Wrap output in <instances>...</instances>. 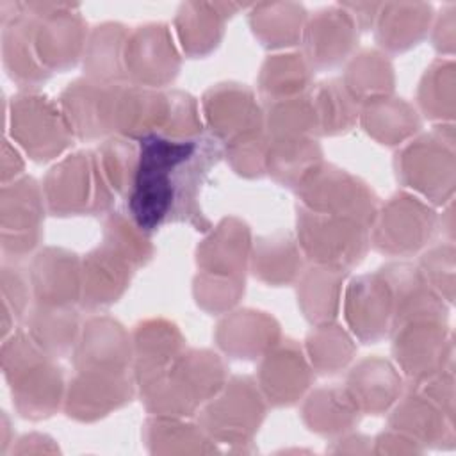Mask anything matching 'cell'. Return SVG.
Returning <instances> with one entry per match:
<instances>
[{"label": "cell", "instance_id": "obj_40", "mask_svg": "<svg viewBox=\"0 0 456 456\" xmlns=\"http://www.w3.org/2000/svg\"><path fill=\"white\" fill-rule=\"evenodd\" d=\"M362 411L346 387H321L306 397L301 417L310 431L319 435H344L354 428Z\"/></svg>", "mask_w": 456, "mask_h": 456}, {"label": "cell", "instance_id": "obj_43", "mask_svg": "<svg viewBox=\"0 0 456 456\" xmlns=\"http://www.w3.org/2000/svg\"><path fill=\"white\" fill-rule=\"evenodd\" d=\"M142 438L153 454L214 452L216 444L200 424L185 422L183 417L151 415L142 428Z\"/></svg>", "mask_w": 456, "mask_h": 456}, {"label": "cell", "instance_id": "obj_21", "mask_svg": "<svg viewBox=\"0 0 456 456\" xmlns=\"http://www.w3.org/2000/svg\"><path fill=\"white\" fill-rule=\"evenodd\" d=\"M358 27L340 4L324 7L306 18L301 43L303 55L315 69L342 64L358 43Z\"/></svg>", "mask_w": 456, "mask_h": 456}, {"label": "cell", "instance_id": "obj_38", "mask_svg": "<svg viewBox=\"0 0 456 456\" xmlns=\"http://www.w3.org/2000/svg\"><path fill=\"white\" fill-rule=\"evenodd\" d=\"M358 121L374 141L385 146H399L420 128L415 107L394 96L363 103Z\"/></svg>", "mask_w": 456, "mask_h": 456}, {"label": "cell", "instance_id": "obj_18", "mask_svg": "<svg viewBox=\"0 0 456 456\" xmlns=\"http://www.w3.org/2000/svg\"><path fill=\"white\" fill-rule=\"evenodd\" d=\"M342 314L349 331L363 344H376L390 333L394 299L379 271L353 278L342 296Z\"/></svg>", "mask_w": 456, "mask_h": 456}, {"label": "cell", "instance_id": "obj_9", "mask_svg": "<svg viewBox=\"0 0 456 456\" xmlns=\"http://www.w3.org/2000/svg\"><path fill=\"white\" fill-rule=\"evenodd\" d=\"M438 226L440 219L428 201L401 191L378 207L369 240L383 255L410 256L433 240Z\"/></svg>", "mask_w": 456, "mask_h": 456}, {"label": "cell", "instance_id": "obj_52", "mask_svg": "<svg viewBox=\"0 0 456 456\" xmlns=\"http://www.w3.org/2000/svg\"><path fill=\"white\" fill-rule=\"evenodd\" d=\"M428 285L442 297L452 303L454 297V246L451 240L428 249L419 262Z\"/></svg>", "mask_w": 456, "mask_h": 456}, {"label": "cell", "instance_id": "obj_36", "mask_svg": "<svg viewBox=\"0 0 456 456\" xmlns=\"http://www.w3.org/2000/svg\"><path fill=\"white\" fill-rule=\"evenodd\" d=\"M346 274V271L315 264L303 269L297 278V305L308 322L317 326L335 321L342 303Z\"/></svg>", "mask_w": 456, "mask_h": 456}, {"label": "cell", "instance_id": "obj_54", "mask_svg": "<svg viewBox=\"0 0 456 456\" xmlns=\"http://www.w3.org/2000/svg\"><path fill=\"white\" fill-rule=\"evenodd\" d=\"M32 285L28 271H25L14 260H4L2 264V308H5L14 321L25 319L30 310Z\"/></svg>", "mask_w": 456, "mask_h": 456}, {"label": "cell", "instance_id": "obj_12", "mask_svg": "<svg viewBox=\"0 0 456 456\" xmlns=\"http://www.w3.org/2000/svg\"><path fill=\"white\" fill-rule=\"evenodd\" d=\"M34 14V46L46 71H66L84 55L87 23L75 4L25 2Z\"/></svg>", "mask_w": 456, "mask_h": 456}, {"label": "cell", "instance_id": "obj_47", "mask_svg": "<svg viewBox=\"0 0 456 456\" xmlns=\"http://www.w3.org/2000/svg\"><path fill=\"white\" fill-rule=\"evenodd\" d=\"M102 173L110 189L119 196H128L139 164V144L123 135H110L94 150Z\"/></svg>", "mask_w": 456, "mask_h": 456}, {"label": "cell", "instance_id": "obj_56", "mask_svg": "<svg viewBox=\"0 0 456 456\" xmlns=\"http://www.w3.org/2000/svg\"><path fill=\"white\" fill-rule=\"evenodd\" d=\"M376 452H419L422 451V447H419L420 444L417 440H413L411 436L395 431V429H388L383 431L376 440Z\"/></svg>", "mask_w": 456, "mask_h": 456}, {"label": "cell", "instance_id": "obj_17", "mask_svg": "<svg viewBox=\"0 0 456 456\" xmlns=\"http://www.w3.org/2000/svg\"><path fill=\"white\" fill-rule=\"evenodd\" d=\"M130 370H77L64 395V411L80 422L98 420L125 406L135 395Z\"/></svg>", "mask_w": 456, "mask_h": 456}, {"label": "cell", "instance_id": "obj_19", "mask_svg": "<svg viewBox=\"0 0 456 456\" xmlns=\"http://www.w3.org/2000/svg\"><path fill=\"white\" fill-rule=\"evenodd\" d=\"M315 378L305 349L292 338H280L258 363L256 385L273 406L296 404Z\"/></svg>", "mask_w": 456, "mask_h": 456}, {"label": "cell", "instance_id": "obj_55", "mask_svg": "<svg viewBox=\"0 0 456 456\" xmlns=\"http://www.w3.org/2000/svg\"><path fill=\"white\" fill-rule=\"evenodd\" d=\"M433 45L438 52L452 53L454 46V4H447L433 27Z\"/></svg>", "mask_w": 456, "mask_h": 456}, {"label": "cell", "instance_id": "obj_4", "mask_svg": "<svg viewBox=\"0 0 456 456\" xmlns=\"http://www.w3.org/2000/svg\"><path fill=\"white\" fill-rule=\"evenodd\" d=\"M52 216H100L110 210L114 191L105 180L96 151L78 150L48 169L41 182Z\"/></svg>", "mask_w": 456, "mask_h": 456}, {"label": "cell", "instance_id": "obj_29", "mask_svg": "<svg viewBox=\"0 0 456 456\" xmlns=\"http://www.w3.org/2000/svg\"><path fill=\"white\" fill-rule=\"evenodd\" d=\"M167 91L121 84L116 107V135L141 141L162 134L167 119Z\"/></svg>", "mask_w": 456, "mask_h": 456}, {"label": "cell", "instance_id": "obj_35", "mask_svg": "<svg viewBox=\"0 0 456 456\" xmlns=\"http://www.w3.org/2000/svg\"><path fill=\"white\" fill-rule=\"evenodd\" d=\"M128 28L116 21L96 25L87 37L82 55L86 77L102 84H128L125 73V43Z\"/></svg>", "mask_w": 456, "mask_h": 456}, {"label": "cell", "instance_id": "obj_59", "mask_svg": "<svg viewBox=\"0 0 456 456\" xmlns=\"http://www.w3.org/2000/svg\"><path fill=\"white\" fill-rule=\"evenodd\" d=\"M59 451L53 440L48 435L28 433L18 440V445L12 447V454H30V452H55Z\"/></svg>", "mask_w": 456, "mask_h": 456}, {"label": "cell", "instance_id": "obj_30", "mask_svg": "<svg viewBox=\"0 0 456 456\" xmlns=\"http://www.w3.org/2000/svg\"><path fill=\"white\" fill-rule=\"evenodd\" d=\"M395 408L388 419V428L401 431L419 444H433L442 447V442L452 444V417L438 408L419 388L410 390L395 401Z\"/></svg>", "mask_w": 456, "mask_h": 456}, {"label": "cell", "instance_id": "obj_22", "mask_svg": "<svg viewBox=\"0 0 456 456\" xmlns=\"http://www.w3.org/2000/svg\"><path fill=\"white\" fill-rule=\"evenodd\" d=\"M34 305L73 306L82 294V258L64 248L39 249L28 267Z\"/></svg>", "mask_w": 456, "mask_h": 456}, {"label": "cell", "instance_id": "obj_2", "mask_svg": "<svg viewBox=\"0 0 456 456\" xmlns=\"http://www.w3.org/2000/svg\"><path fill=\"white\" fill-rule=\"evenodd\" d=\"M53 360L23 328L4 338L2 372L11 388L12 404L23 419H48L64 404V374Z\"/></svg>", "mask_w": 456, "mask_h": 456}, {"label": "cell", "instance_id": "obj_11", "mask_svg": "<svg viewBox=\"0 0 456 456\" xmlns=\"http://www.w3.org/2000/svg\"><path fill=\"white\" fill-rule=\"evenodd\" d=\"M299 205L319 214L354 219L370 228L379 201L362 178L322 162L296 189Z\"/></svg>", "mask_w": 456, "mask_h": 456}, {"label": "cell", "instance_id": "obj_3", "mask_svg": "<svg viewBox=\"0 0 456 456\" xmlns=\"http://www.w3.org/2000/svg\"><path fill=\"white\" fill-rule=\"evenodd\" d=\"M192 139H171L160 134L139 142V164L126 196V212L148 235L173 221L175 192L171 171Z\"/></svg>", "mask_w": 456, "mask_h": 456}, {"label": "cell", "instance_id": "obj_44", "mask_svg": "<svg viewBox=\"0 0 456 456\" xmlns=\"http://www.w3.org/2000/svg\"><path fill=\"white\" fill-rule=\"evenodd\" d=\"M317 135H340L349 132L360 118V105L347 93L340 78H328L308 91Z\"/></svg>", "mask_w": 456, "mask_h": 456}, {"label": "cell", "instance_id": "obj_48", "mask_svg": "<svg viewBox=\"0 0 456 456\" xmlns=\"http://www.w3.org/2000/svg\"><path fill=\"white\" fill-rule=\"evenodd\" d=\"M264 126L269 139L315 134V116L310 94H299L265 103Z\"/></svg>", "mask_w": 456, "mask_h": 456}, {"label": "cell", "instance_id": "obj_8", "mask_svg": "<svg viewBox=\"0 0 456 456\" xmlns=\"http://www.w3.org/2000/svg\"><path fill=\"white\" fill-rule=\"evenodd\" d=\"M9 134L36 162L57 159L75 139L59 103L36 91H21L11 98Z\"/></svg>", "mask_w": 456, "mask_h": 456}, {"label": "cell", "instance_id": "obj_14", "mask_svg": "<svg viewBox=\"0 0 456 456\" xmlns=\"http://www.w3.org/2000/svg\"><path fill=\"white\" fill-rule=\"evenodd\" d=\"M123 62L128 84L159 89L176 78L182 59L169 27L146 23L128 32Z\"/></svg>", "mask_w": 456, "mask_h": 456}, {"label": "cell", "instance_id": "obj_39", "mask_svg": "<svg viewBox=\"0 0 456 456\" xmlns=\"http://www.w3.org/2000/svg\"><path fill=\"white\" fill-rule=\"evenodd\" d=\"M80 328L82 326L73 306L34 305L25 315L27 333L52 358L73 353Z\"/></svg>", "mask_w": 456, "mask_h": 456}, {"label": "cell", "instance_id": "obj_45", "mask_svg": "<svg viewBox=\"0 0 456 456\" xmlns=\"http://www.w3.org/2000/svg\"><path fill=\"white\" fill-rule=\"evenodd\" d=\"M305 342L306 358L312 369L321 374L342 370L356 353L353 337L335 322L314 326Z\"/></svg>", "mask_w": 456, "mask_h": 456}, {"label": "cell", "instance_id": "obj_7", "mask_svg": "<svg viewBox=\"0 0 456 456\" xmlns=\"http://www.w3.org/2000/svg\"><path fill=\"white\" fill-rule=\"evenodd\" d=\"M390 333L395 363L411 383H420L444 369H452L447 310L399 319L392 322Z\"/></svg>", "mask_w": 456, "mask_h": 456}, {"label": "cell", "instance_id": "obj_37", "mask_svg": "<svg viewBox=\"0 0 456 456\" xmlns=\"http://www.w3.org/2000/svg\"><path fill=\"white\" fill-rule=\"evenodd\" d=\"M306 11L296 2H262L251 5L248 21L253 36L265 48H287L301 43Z\"/></svg>", "mask_w": 456, "mask_h": 456}, {"label": "cell", "instance_id": "obj_16", "mask_svg": "<svg viewBox=\"0 0 456 456\" xmlns=\"http://www.w3.org/2000/svg\"><path fill=\"white\" fill-rule=\"evenodd\" d=\"M121 84H102L87 77L69 82L59 107L80 141H100L116 135V107Z\"/></svg>", "mask_w": 456, "mask_h": 456}, {"label": "cell", "instance_id": "obj_13", "mask_svg": "<svg viewBox=\"0 0 456 456\" xmlns=\"http://www.w3.org/2000/svg\"><path fill=\"white\" fill-rule=\"evenodd\" d=\"M45 196L32 176L2 183L0 191V244L4 260L20 262L43 239Z\"/></svg>", "mask_w": 456, "mask_h": 456}, {"label": "cell", "instance_id": "obj_20", "mask_svg": "<svg viewBox=\"0 0 456 456\" xmlns=\"http://www.w3.org/2000/svg\"><path fill=\"white\" fill-rule=\"evenodd\" d=\"M77 370H132V335L109 315L89 317L71 353Z\"/></svg>", "mask_w": 456, "mask_h": 456}, {"label": "cell", "instance_id": "obj_5", "mask_svg": "<svg viewBox=\"0 0 456 456\" xmlns=\"http://www.w3.org/2000/svg\"><path fill=\"white\" fill-rule=\"evenodd\" d=\"M452 125L408 141L394 157L395 176L403 187L433 205H444L454 191Z\"/></svg>", "mask_w": 456, "mask_h": 456}, {"label": "cell", "instance_id": "obj_60", "mask_svg": "<svg viewBox=\"0 0 456 456\" xmlns=\"http://www.w3.org/2000/svg\"><path fill=\"white\" fill-rule=\"evenodd\" d=\"M11 426H9V419L5 415V411H2V436H0V442H2V452H5L7 445L11 444L9 438H7V433H9Z\"/></svg>", "mask_w": 456, "mask_h": 456}, {"label": "cell", "instance_id": "obj_46", "mask_svg": "<svg viewBox=\"0 0 456 456\" xmlns=\"http://www.w3.org/2000/svg\"><path fill=\"white\" fill-rule=\"evenodd\" d=\"M417 100L420 110L433 121H452L454 116V62L436 59L424 71Z\"/></svg>", "mask_w": 456, "mask_h": 456}, {"label": "cell", "instance_id": "obj_24", "mask_svg": "<svg viewBox=\"0 0 456 456\" xmlns=\"http://www.w3.org/2000/svg\"><path fill=\"white\" fill-rule=\"evenodd\" d=\"M134 264L102 242L82 258L80 305L86 310H102L114 305L128 289Z\"/></svg>", "mask_w": 456, "mask_h": 456}, {"label": "cell", "instance_id": "obj_6", "mask_svg": "<svg viewBox=\"0 0 456 456\" xmlns=\"http://www.w3.org/2000/svg\"><path fill=\"white\" fill-rule=\"evenodd\" d=\"M296 240L315 265L335 267L349 273L370 246L369 228L354 219L312 212L297 205Z\"/></svg>", "mask_w": 456, "mask_h": 456}, {"label": "cell", "instance_id": "obj_50", "mask_svg": "<svg viewBox=\"0 0 456 456\" xmlns=\"http://www.w3.org/2000/svg\"><path fill=\"white\" fill-rule=\"evenodd\" d=\"M192 294L200 308L208 314L230 312L244 294V280L198 271Z\"/></svg>", "mask_w": 456, "mask_h": 456}, {"label": "cell", "instance_id": "obj_31", "mask_svg": "<svg viewBox=\"0 0 456 456\" xmlns=\"http://www.w3.org/2000/svg\"><path fill=\"white\" fill-rule=\"evenodd\" d=\"M431 20L433 7L424 2L381 4L374 21L376 41L387 52H404L428 36Z\"/></svg>", "mask_w": 456, "mask_h": 456}, {"label": "cell", "instance_id": "obj_1", "mask_svg": "<svg viewBox=\"0 0 456 456\" xmlns=\"http://www.w3.org/2000/svg\"><path fill=\"white\" fill-rule=\"evenodd\" d=\"M228 381L223 358L208 349H183L164 370L135 381L148 413L189 417Z\"/></svg>", "mask_w": 456, "mask_h": 456}, {"label": "cell", "instance_id": "obj_15", "mask_svg": "<svg viewBox=\"0 0 456 456\" xmlns=\"http://www.w3.org/2000/svg\"><path fill=\"white\" fill-rule=\"evenodd\" d=\"M203 123L223 146L265 132L264 110L255 93L239 82H219L201 98Z\"/></svg>", "mask_w": 456, "mask_h": 456}, {"label": "cell", "instance_id": "obj_53", "mask_svg": "<svg viewBox=\"0 0 456 456\" xmlns=\"http://www.w3.org/2000/svg\"><path fill=\"white\" fill-rule=\"evenodd\" d=\"M267 134L260 132L237 139L230 144H224V155L232 169L246 178H260L265 175V157H267Z\"/></svg>", "mask_w": 456, "mask_h": 456}, {"label": "cell", "instance_id": "obj_26", "mask_svg": "<svg viewBox=\"0 0 456 456\" xmlns=\"http://www.w3.org/2000/svg\"><path fill=\"white\" fill-rule=\"evenodd\" d=\"M240 7L226 2H185L175 16L178 43L187 57H205L223 39L224 25Z\"/></svg>", "mask_w": 456, "mask_h": 456}, {"label": "cell", "instance_id": "obj_57", "mask_svg": "<svg viewBox=\"0 0 456 456\" xmlns=\"http://www.w3.org/2000/svg\"><path fill=\"white\" fill-rule=\"evenodd\" d=\"M23 173V159L18 148L5 137L2 144V183L12 182Z\"/></svg>", "mask_w": 456, "mask_h": 456}, {"label": "cell", "instance_id": "obj_49", "mask_svg": "<svg viewBox=\"0 0 456 456\" xmlns=\"http://www.w3.org/2000/svg\"><path fill=\"white\" fill-rule=\"evenodd\" d=\"M103 242L128 258L134 267L144 265L153 256V246L146 232H142L128 212L112 210L103 221Z\"/></svg>", "mask_w": 456, "mask_h": 456}, {"label": "cell", "instance_id": "obj_34", "mask_svg": "<svg viewBox=\"0 0 456 456\" xmlns=\"http://www.w3.org/2000/svg\"><path fill=\"white\" fill-rule=\"evenodd\" d=\"M322 162V150L314 135L269 139L265 173L283 187L297 189Z\"/></svg>", "mask_w": 456, "mask_h": 456}, {"label": "cell", "instance_id": "obj_58", "mask_svg": "<svg viewBox=\"0 0 456 456\" xmlns=\"http://www.w3.org/2000/svg\"><path fill=\"white\" fill-rule=\"evenodd\" d=\"M340 5L351 16L358 30H369L374 25L381 7V4H374V2H356V4H340Z\"/></svg>", "mask_w": 456, "mask_h": 456}, {"label": "cell", "instance_id": "obj_42", "mask_svg": "<svg viewBox=\"0 0 456 456\" xmlns=\"http://www.w3.org/2000/svg\"><path fill=\"white\" fill-rule=\"evenodd\" d=\"M340 80L360 107L372 100L392 96L395 84L392 62L378 50L354 53Z\"/></svg>", "mask_w": 456, "mask_h": 456}, {"label": "cell", "instance_id": "obj_32", "mask_svg": "<svg viewBox=\"0 0 456 456\" xmlns=\"http://www.w3.org/2000/svg\"><path fill=\"white\" fill-rule=\"evenodd\" d=\"M176 324L166 319L141 321L132 331V374L137 379L164 370L185 347Z\"/></svg>", "mask_w": 456, "mask_h": 456}, {"label": "cell", "instance_id": "obj_25", "mask_svg": "<svg viewBox=\"0 0 456 456\" xmlns=\"http://www.w3.org/2000/svg\"><path fill=\"white\" fill-rule=\"evenodd\" d=\"M214 338L230 358L256 360L280 342L281 330L273 315L244 308L228 312L217 322Z\"/></svg>", "mask_w": 456, "mask_h": 456}, {"label": "cell", "instance_id": "obj_27", "mask_svg": "<svg viewBox=\"0 0 456 456\" xmlns=\"http://www.w3.org/2000/svg\"><path fill=\"white\" fill-rule=\"evenodd\" d=\"M21 12L2 25V61L9 78L23 91H36L50 78L34 46V14L21 2Z\"/></svg>", "mask_w": 456, "mask_h": 456}, {"label": "cell", "instance_id": "obj_51", "mask_svg": "<svg viewBox=\"0 0 456 456\" xmlns=\"http://www.w3.org/2000/svg\"><path fill=\"white\" fill-rule=\"evenodd\" d=\"M169 109L164 130L160 135L171 139H194L203 135V116L194 96L189 93L171 89L167 91Z\"/></svg>", "mask_w": 456, "mask_h": 456}, {"label": "cell", "instance_id": "obj_33", "mask_svg": "<svg viewBox=\"0 0 456 456\" xmlns=\"http://www.w3.org/2000/svg\"><path fill=\"white\" fill-rule=\"evenodd\" d=\"M305 255L289 232H276L258 237L251 246L249 265L260 281L267 285H287L303 273Z\"/></svg>", "mask_w": 456, "mask_h": 456}, {"label": "cell", "instance_id": "obj_10", "mask_svg": "<svg viewBox=\"0 0 456 456\" xmlns=\"http://www.w3.org/2000/svg\"><path fill=\"white\" fill-rule=\"evenodd\" d=\"M265 404L256 381L233 376L200 408L198 424L214 442L248 444L264 422Z\"/></svg>", "mask_w": 456, "mask_h": 456}, {"label": "cell", "instance_id": "obj_41", "mask_svg": "<svg viewBox=\"0 0 456 456\" xmlns=\"http://www.w3.org/2000/svg\"><path fill=\"white\" fill-rule=\"evenodd\" d=\"M314 68L303 53L287 52L269 55L258 75V93L265 103L299 96L310 91Z\"/></svg>", "mask_w": 456, "mask_h": 456}, {"label": "cell", "instance_id": "obj_23", "mask_svg": "<svg viewBox=\"0 0 456 456\" xmlns=\"http://www.w3.org/2000/svg\"><path fill=\"white\" fill-rule=\"evenodd\" d=\"M251 232L239 217H224L207 232L196 248V265L201 273L242 278L251 256Z\"/></svg>", "mask_w": 456, "mask_h": 456}, {"label": "cell", "instance_id": "obj_28", "mask_svg": "<svg viewBox=\"0 0 456 456\" xmlns=\"http://www.w3.org/2000/svg\"><path fill=\"white\" fill-rule=\"evenodd\" d=\"M346 390L362 413L379 415L401 397L403 376L388 360L367 356L347 374Z\"/></svg>", "mask_w": 456, "mask_h": 456}]
</instances>
